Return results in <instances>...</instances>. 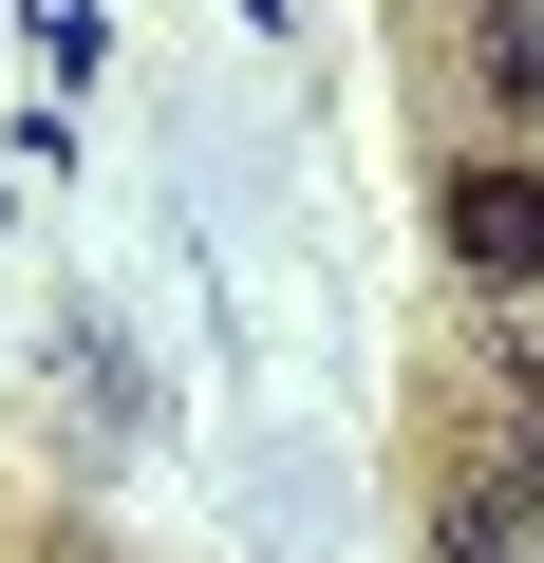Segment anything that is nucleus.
Wrapping results in <instances>:
<instances>
[{"mask_svg":"<svg viewBox=\"0 0 544 563\" xmlns=\"http://www.w3.org/2000/svg\"><path fill=\"white\" fill-rule=\"evenodd\" d=\"M451 263L469 282H544V169H451Z\"/></svg>","mask_w":544,"mask_h":563,"instance_id":"1","label":"nucleus"},{"mask_svg":"<svg viewBox=\"0 0 544 563\" xmlns=\"http://www.w3.org/2000/svg\"><path fill=\"white\" fill-rule=\"evenodd\" d=\"M432 563H544V470H469L432 507Z\"/></svg>","mask_w":544,"mask_h":563,"instance_id":"2","label":"nucleus"}]
</instances>
